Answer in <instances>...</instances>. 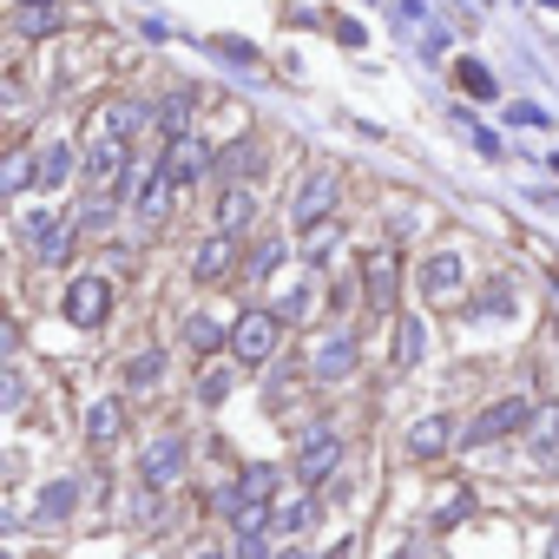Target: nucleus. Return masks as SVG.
<instances>
[{
    "mask_svg": "<svg viewBox=\"0 0 559 559\" xmlns=\"http://www.w3.org/2000/svg\"><path fill=\"white\" fill-rule=\"evenodd\" d=\"M276 323H284V317H270V310H250L237 330H230V349L257 369V362H270L276 356Z\"/></svg>",
    "mask_w": 559,
    "mask_h": 559,
    "instance_id": "nucleus-1",
    "label": "nucleus"
},
{
    "mask_svg": "<svg viewBox=\"0 0 559 559\" xmlns=\"http://www.w3.org/2000/svg\"><path fill=\"white\" fill-rule=\"evenodd\" d=\"M106 310H112V284H106V276H80V284L67 290V317H73L80 330L106 323Z\"/></svg>",
    "mask_w": 559,
    "mask_h": 559,
    "instance_id": "nucleus-2",
    "label": "nucleus"
},
{
    "mask_svg": "<svg viewBox=\"0 0 559 559\" xmlns=\"http://www.w3.org/2000/svg\"><path fill=\"white\" fill-rule=\"evenodd\" d=\"M330 211H336V171H317L304 191H297V204H290V217L304 224V230H317V224H330Z\"/></svg>",
    "mask_w": 559,
    "mask_h": 559,
    "instance_id": "nucleus-3",
    "label": "nucleus"
},
{
    "mask_svg": "<svg viewBox=\"0 0 559 559\" xmlns=\"http://www.w3.org/2000/svg\"><path fill=\"white\" fill-rule=\"evenodd\" d=\"M336 461H343V441H336V435H304V448H297V480L317 487V480L336 474Z\"/></svg>",
    "mask_w": 559,
    "mask_h": 559,
    "instance_id": "nucleus-4",
    "label": "nucleus"
},
{
    "mask_svg": "<svg viewBox=\"0 0 559 559\" xmlns=\"http://www.w3.org/2000/svg\"><path fill=\"white\" fill-rule=\"evenodd\" d=\"M520 421H533V402H526V395H507V402H493V408L467 428V441H500V435H513Z\"/></svg>",
    "mask_w": 559,
    "mask_h": 559,
    "instance_id": "nucleus-5",
    "label": "nucleus"
},
{
    "mask_svg": "<svg viewBox=\"0 0 559 559\" xmlns=\"http://www.w3.org/2000/svg\"><path fill=\"white\" fill-rule=\"evenodd\" d=\"M356 369V336H323L317 349H310V376H323V382H343Z\"/></svg>",
    "mask_w": 559,
    "mask_h": 559,
    "instance_id": "nucleus-6",
    "label": "nucleus"
},
{
    "mask_svg": "<svg viewBox=\"0 0 559 559\" xmlns=\"http://www.w3.org/2000/svg\"><path fill=\"white\" fill-rule=\"evenodd\" d=\"M139 126H145V106H132V99H112L106 112H93V139H119L126 145Z\"/></svg>",
    "mask_w": 559,
    "mask_h": 559,
    "instance_id": "nucleus-7",
    "label": "nucleus"
},
{
    "mask_svg": "<svg viewBox=\"0 0 559 559\" xmlns=\"http://www.w3.org/2000/svg\"><path fill=\"white\" fill-rule=\"evenodd\" d=\"M204 165H211V152H204L198 139H178V145L165 152V178H171V185H191V178H204Z\"/></svg>",
    "mask_w": 559,
    "mask_h": 559,
    "instance_id": "nucleus-8",
    "label": "nucleus"
},
{
    "mask_svg": "<svg viewBox=\"0 0 559 559\" xmlns=\"http://www.w3.org/2000/svg\"><path fill=\"white\" fill-rule=\"evenodd\" d=\"M178 467H185V441H178V435H165V441L145 448V480H152V487L178 480Z\"/></svg>",
    "mask_w": 559,
    "mask_h": 559,
    "instance_id": "nucleus-9",
    "label": "nucleus"
},
{
    "mask_svg": "<svg viewBox=\"0 0 559 559\" xmlns=\"http://www.w3.org/2000/svg\"><path fill=\"white\" fill-rule=\"evenodd\" d=\"M362 290H369V304H376V310H389V304H395V257H389V250H376V257L362 263Z\"/></svg>",
    "mask_w": 559,
    "mask_h": 559,
    "instance_id": "nucleus-10",
    "label": "nucleus"
},
{
    "mask_svg": "<svg viewBox=\"0 0 559 559\" xmlns=\"http://www.w3.org/2000/svg\"><path fill=\"white\" fill-rule=\"evenodd\" d=\"M230 263H237V243H230V237H204V243H198V257H191V270L204 276V284L230 276Z\"/></svg>",
    "mask_w": 559,
    "mask_h": 559,
    "instance_id": "nucleus-11",
    "label": "nucleus"
},
{
    "mask_svg": "<svg viewBox=\"0 0 559 559\" xmlns=\"http://www.w3.org/2000/svg\"><path fill=\"white\" fill-rule=\"evenodd\" d=\"M250 217H257V198H250L243 185H230V191H224V211H217V237H237Z\"/></svg>",
    "mask_w": 559,
    "mask_h": 559,
    "instance_id": "nucleus-12",
    "label": "nucleus"
},
{
    "mask_svg": "<svg viewBox=\"0 0 559 559\" xmlns=\"http://www.w3.org/2000/svg\"><path fill=\"white\" fill-rule=\"evenodd\" d=\"M34 178H40L47 191H60V185L73 178V152H67V145H40V165H34Z\"/></svg>",
    "mask_w": 559,
    "mask_h": 559,
    "instance_id": "nucleus-13",
    "label": "nucleus"
},
{
    "mask_svg": "<svg viewBox=\"0 0 559 559\" xmlns=\"http://www.w3.org/2000/svg\"><path fill=\"white\" fill-rule=\"evenodd\" d=\"M14 21H21V34H53L60 27V0H27Z\"/></svg>",
    "mask_w": 559,
    "mask_h": 559,
    "instance_id": "nucleus-14",
    "label": "nucleus"
},
{
    "mask_svg": "<svg viewBox=\"0 0 559 559\" xmlns=\"http://www.w3.org/2000/svg\"><path fill=\"white\" fill-rule=\"evenodd\" d=\"M428 349V330L421 317H402V343H395V369H415V356Z\"/></svg>",
    "mask_w": 559,
    "mask_h": 559,
    "instance_id": "nucleus-15",
    "label": "nucleus"
},
{
    "mask_svg": "<svg viewBox=\"0 0 559 559\" xmlns=\"http://www.w3.org/2000/svg\"><path fill=\"white\" fill-rule=\"evenodd\" d=\"M158 119H165V132H171V145H178V139H191V93H171Z\"/></svg>",
    "mask_w": 559,
    "mask_h": 559,
    "instance_id": "nucleus-16",
    "label": "nucleus"
},
{
    "mask_svg": "<svg viewBox=\"0 0 559 559\" xmlns=\"http://www.w3.org/2000/svg\"><path fill=\"white\" fill-rule=\"evenodd\" d=\"M461 284V257H428V297H448Z\"/></svg>",
    "mask_w": 559,
    "mask_h": 559,
    "instance_id": "nucleus-17",
    "label": "nucleus"
},
{
    "mask_svg": "<svg viewBox=\"0 0 559 559\" xmlns=\"http://www.w3.org/2000/svg\"><path fill=\"white\" fill-rule=\"evenodd\" d=\"M441 448H448V421H441V415L408 435V454H441Z\"/></svg>",
    "mask_w": 559,
    "mask_h": 559,
    "instance_id": "nucleus-18",
    "label": "nucleus"
},
{
    "mask_svg": "<svg viewBox=\"0 0 559 559\" xmlns=\"http://www.w3.org/2000/svg\"><path fill=\"white\" fill-rule=\"evenodd\" d=\"M165 204H171V178H152V185L139 191V217H152V224H158V217H165Z\"/></svg>",
    "mask_w": 559,
    "mask_h": 559,
    "instance_id": "nucleus-19",
    "label": "nucleus"
},
{
    "mask_svg": "<svg viewBox=\"0 0 559 559\" xmlns=\"http://www.w3.org/2000/svg\"><path fill=\"white\" fill-rule=\"evenodd\" d=\"M86 435H93V441H112V435H119V402H93Z\"/></svg>",
    "mask_w": 559,
    "mask_h": 559,
    "instance_id": "nucleus-20",
    "label": "nucleus"
},
{
    "mask_svg": "<svg viewBox=\"0 0 559 559\" xmlns=\"http://www.w3.org/2000/svg\"><path fill=\"white\" fill-rule=\"evenodd\" d=\"M276 263H284V237H263V243L250 250V276H270Z\"/></svg>",
    "mask_w": 559,
    "mask_h": 559,
    "instance_id": "nucleus-21",
    "label": "nucleus"
},
{
    "mask_svg": "<svg viewBox=\"0 0 559 559\" xmlns=\"http://www.w3.org/2000/svg\"><path fill=\"white\" fill-rule=\"evenodd\" d=\"M165 376V356L158 349H145V356H132V389H152Z\"/></svg>",
    "mask_w": 559,
    "mask_h": 559,
    "instance_id": "nucleus-22",
    "label": "nucleus"
},
{
    "mask_svg": "<svg viewBox=\"0 0 559 559\" xmlns=\"http://www.w3.org/2000/svg\"><path fill=\"white\" fill-rule=\"evenodd\" d=\"M67 507H73V487H67V480L40 493V520H67Z\"/></svg>",
    "mask_w": 559,
    "mask_h": 559,
    "instance_id": "nucleus-23",
    "label": "nucleus"
},
{
    "mask_svg": "<svg viewBox=\"0 0 559 559\" xmlns=\"http://www.w3.org/2000/svg\"><path fill=\"white\" fill-rule=\"evenodd\" d=\"M250 165H257V145H230L224 152V178H243Z\"/></svg>",
    "mask_w": 559,
    "mask_h": 559,
    "instance_id": "nucleus-24",
    "label": "nucleus"
},
{
    "mask_svg": "<svg viewBox=\"0 0 559 559\" xmlns=\"http://www.w3.org/2000/svg\"><path fill=\"white\" fill-rule=\"evenodd\" d=\"M237 559H270V546H263V526H243V533H237Z\"/></svg>",
    "mask_w": 559,
    "mask_h": 559,
    "instance_id": "nucleus-25",
    "label": "nucleus"
},
{
    "mask_svg": "<svg viewBox=\"0 0 559 559\" xmlns=\"http://www.w3.org/2000/svg\"><path fill=\"white\" fill-rule=\"evenodd\" d=\"M191 343H198V349H217V343H224V323L198 317V323H191Z\"/></svg>",
    "mask_w": 559,
    "mask_h": 559,
    "instance_id": "nucleus-26",
    "label": "nucleus"
},
{
    "mask_svg": "<svg viewBox=\"0 0 559 559\" xmlns=\"http://www.w3.org/2000/svg\"><path fill=\"white\" fill-rule=\"evenodd\" d=\"M73 250V230H53V237H40V263H53V257H67Z\"/></svg>",
    "mask_w": 559,
    "mask_h": 559,
    "instance_id": "nucleus-27",
    "label": "nucleus"
},
{
    "mask_svg": "<svg viewBox=\"0 0 559 559\" xmlns=\"http://www.w3.org/2000/svg\"><path fill=\"white\" fill-rule=\"evenodd\" d=\"M310 520V500H284V507H276V526H304Z\"/></svg>",
    "mask_w": 559,
    "mask_h": 559,
    "instance_id": "nucleus-28",
    "label": "nucleus"
},
{
    "mask_svg": "<svg viewBox=\"0 0 559 559\" xmlns=\"http://www.w3.org/2000/svg\"><path fill=\"white\" fill-rule=\"evenodd\" d=\"M330 250H336V224H323V230H310V263H317V257H330Z\"/></svg>",
    "mask_w": 559,
    "mask_h": 559,
    "instance_id": "nucleus-29",
    "label": "nucleus"
},
{
    "mask_svg": "<svg viewBox=\"0 0 559 559\" xmlns=\"http://www.w3.org/2000/svg\"><path fill=\"white\" fill-rule=\"evenodd\" d=\"M217 53H224V60H257V47H250V40H230V34L217 40Z\"/></svg>",
    "mask_w": 559,
    "mask_h": 559,
    "instance_id": "nucleus-30",
    "label": "nucleus"
},
{
    "mask_svg": "<svg viewBox=\"0 0 559 559\" xmlns=\"http://www.w3.org/2000/svg\"><path fill=\"white\" fill-rule=\"evenodd\" d=\"M284 559H310V552H284Z\"/></svg>",
    "mask_w": 559,
    "mask_h": 559,
    "instance_id": "nucleus-31",
    "label": "nucleus"
},
{
    "mask_svg": "<svg viewBox=\"0 0 559 559\" xmlns=\"http://www.w3.org/2000/svg\"><path fill=\"white\" fill-rule=\"evenodd\" d=\"M552 559H559V539H552Z\"/></svg>",
    "mask_w": 559,
    "mask_h": 559,
    "instance_id": "nucleus-32",
    "label": "nucleus"
}]
</instances>
